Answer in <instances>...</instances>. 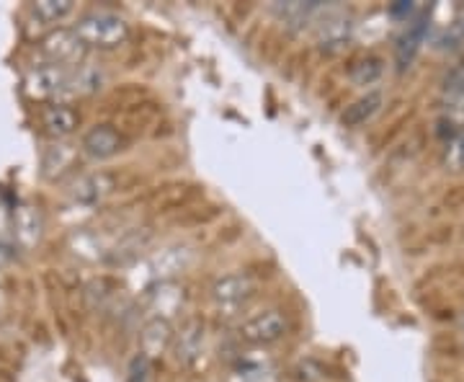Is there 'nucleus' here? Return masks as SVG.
I'll return each instance as SVG.
<instances>
[{"label": "nucleus", "instance_id": "nucleus-1", "mask_svg": "<svg viewBox=\"0 0 464 382\" xmlns=\"http://www.w3.org/2000/svg\"><path fill=\"white\" fill-rule=\"evenodd\" d=\"M73 31L83 47H96V49H114L127 42L129 37L127 22L114 11H90L75 23Z\"/></svg>", "mask_w": 464, "mask_h": 382}, {"label": "nucleus", "instance_id": "nucleus-5", "mask_svg": "<svg viewBox=\"0 0 464 382\" xmlns=\"http://www.w3.org/2000/svg\"><path fill=\"white\" fill-rule=\"evenodd\" d=\"M204 341H207V328L199 318L186 320L176 334H173V354L181 364H193L204 352Z\"/></svg>", "mask_w": 464, "mask_h": 382}, {"label": "nucleus", "instance_id": "nucleus-2", "mask_svg": "<svg viewBox=\"0 0 464 382\" xmlns=\"http://www.w3.org/2000/svg\"><path fill=\"white\" fill-rule=\"evenodd\" d=\"M289 331L287 316L279 308H266L261 313H253L251 318L240 323L237 334L248 346H271L276 341H281Z\"/></svg>", "mask_w": 464, "mask_h": 382}, {"label": "nucleus", "instance_id": "nucleus-17", "mask_svg": "<svg viewBox=\"0 0 464 382\" xmlns=\"http://www.w3.org/2000/svg\"><path fill=\"white\" fill-rule=\"evenodd\" d=\"M70 11H73V3L70 0H42V3L34 5V16L47 23L60 22Z\"/></svg>", "mask_w": 464, "mask_h": 382}, {"label": "nucleus", "instance_id": "nucleus-4", "mask_svg": "<svg viewBox=\"0 0 464 382\" xmlns=\"http://www.w3.org/2000/svg\"><path fill=\"white\" fill-rule=\"evenodd\" d=\"M253 292L255 287L251 276L243 274V272H232V274L214 279V284H211V302L219 310H237V308H243L248 300L253 298Z\"/></svg>", "mask_w": 464, "mask_h": 382}, {"label": "nucleus", "instance_id": "nucleus-12", "mask_svg": "<svg viewBox=\"0 0 464 382\" xmlns=\"http://www.w3.org/2000/svg\"><path fill=\"white\" fill-rule=\"evenodd\" d=\"M42 119L47 132L55 135V137H64V135H70L73 129L78 127V114H75V109L64 107V104H55V107L44 109Z\"/></svg>", "mask_w": 464, "mask_h": 382}, {"label": "nucleus", "instance_id": "nucleus-3", "mask_svg": "<svg viewBox=\"0 0 464 382\" xmlns=\"http://www.w3.org/2000/svg\"><path fill=\"white\" fill-rule=\"evenodd\" d=\"M354 37V19L340 8H322L315 22V42L325 52H338Z\"/></svg>", "mask_w": 464, "mask_h": 382}, {"label": "nucleus", "instance_id": "nucleus-6", "mask_svg": "<svg viewBox=\"0 0 464 382\" xmlns=\"http://www.w3.org/2000/svg\"><path fill=\"white\" fill-rule=\"evenodd\" d=\"M83 152L93 161H106V158H114L116 152L125 150V137L111 127V125H96L85 132L83 137Z\"/></svg>", "mask_w": 464, "mask_h": 382}, {"label": "nucleus", "instance_id": "nucleus-16", "mask_svg": "<svg viewBox=\"0 0 464 382\" xmlns=\"http://www.w3.org/2000/svg\"><path fill=\"white\" fill-rule=\"evenodd\" d=\"M230 382H279L276 372L269 367V364H243L235 375L230 378Z\"/></svg>", "mask_w": 464, "mask_h": 382}, {"label": "nucleus", "instance_id": "nucleus-18", "mask_svg": "<svg viewBox=\"0 0 464 382\" xmlns=\"http://www.w3.org/2000/svg\"><path fill=\"white\" fill-rule=\"evenodd\" d=\"M443 163H446L449 169L464 170V132L454 135V137L446 143V148H443Z\"/></svg>", "mask_w": 464, "mask_h": 382}, {"label": "nucleus", "instance_id": "nucleus-10", "mask_svg": "<svg viewBox=\"0 0 464 382\" xmlns=\"http://www.w3.org/2000/svg\"><path fill=\"white\" fill-rule=\"evenodd\" d=\"M170 346H173V328H170L168 320H150L148 326H145V331H142V352L140 354H145L148 360H152V357L163 354Z\"/></svg>", "mask_w": 464, "mask_h": 382}, {"label": "nucleus", "instance_id": "nucleus-13", "mask_svg": "<svg viewBox=\"0 0 464 382\" xmlns=\"http://www.w3.org/2000/svg\"><path fill=\"white\" fill-rule=\"evenodd\" d=\"M322 5L320 3H276L274 13L284 23H310L317 22Z\"/></svg>", "mask_w": 464, "mask_h": 382}, {"label": "nucleus", "instance_id": "nucleus-8", "mask_svg": "<svg viewBox=\"0 0 464 382\" xmlns=\"http://www.w3.org/2000/svg\"><path fill=\"white\" fill-rule=\"evenodd\" d=\"M29 91L34 93V96H55V93H60L64 91L67 85H73V78L67 75V70H64L63 65H44L39 70H31V75H29Z\"/></svg>", "mask_w": 464, "mask_h": 382}, {"label": "nucleus", "instance_id": "nucleus-11", "mask_svg": "<svg viewBox=\"0 0 464 382\" xmlns=\"http://www.w3.org/2000/svg\"><path fill=\"white\" fill-rule=\"evenodd\" d=\"M44 49L55 60V65H64L70 63V60H75V57H81L83 42L75 37V31H60V34H52L44 42Z\"/></svg>", "mask_w": 464, "mask_h": 382}, {"label": "nucleus", "instance_id": "nucleus-19", "mask_svg": "<svg viewBox=\"0 0 464 382\" xmlns=\"http://www.w3.org/2000/svg\"><path fill=\"white\" fill-rule=\"evenodd\" d=\"M462 42H464V19H460V22L451 23V29L443 34L442 44L443 47H460Z\"/></svg>", "mask_w": 464, "mask_h": 382}, {"label": "nucleus", "instance_id": "nucleus-14", "mask_svg": "<svg viewBox=\"0 0 464 382\" xmlns=\"http://www.w3.org/2000/svg\"><path fill=\"white\" fill-rule=\"evenodd\" d=\"M111 189H114V178L108 173H90L75 184V196L81 202H99Z\"/></svg>", "mask_w": 464, "mask_h": 382}, {"label": "nucleus", "instance_id": "nucleus-9", "mask_svg": "<svg viewBox=\"0 0 464 382\" xmlns=\"http://www.w3.org/2000/svg\"><path fill=\"white\" fill-rule=\"evenodd\" d=\"M382 101L384 99H382L380 91H366L351 107H346V111L340 114V122L346 127H361V125H366L369 119L377 117V111L382 109Z\"/></svg>", "mask_w": 464, "mask_h": 382}, {"label": "nucleus", "instance_id": "nucleus-7", "mask_svg": "<svg viewBox=\"0 0 464 382\" xmlns=\"http://www.w3.org/2000/svg\"><path fill=\"white\" fill-rule=\"evenodd\" d=\"M425 34H428V13L423 11V13L410 19L408 29L402 31V37L398 39V44H395V60H398V67H400V70L410 67V63L416 60V55H418V49H421Z\"/></svg>", "mask_w": 464, "mask_h": 382}, {"label": "nucleus", "instance_id": "nucleus-15", "mask_svg": "<svg viewBox=\"0 0 464 382\" xmlns=\"http://www.w3.org/2000/svg\"><path fill=\"white\" fill-rule=\"evenodd\" d=\"M382 73H384V65H382L380 57H361V60L351 65L348 78H351V83L359 85V88H369V85L380 83Z\"/></svg>", "mask_w": 464, "mask_h": 382}]
</instances>
